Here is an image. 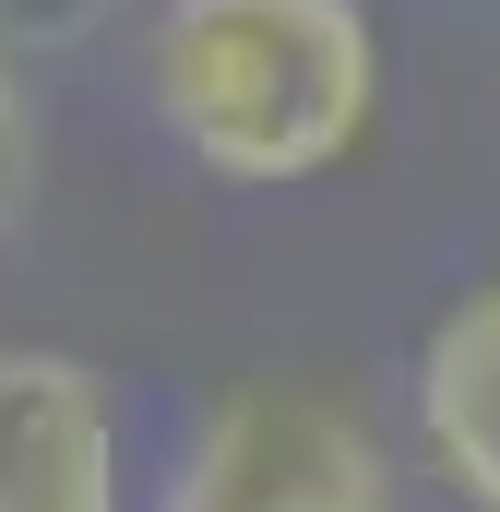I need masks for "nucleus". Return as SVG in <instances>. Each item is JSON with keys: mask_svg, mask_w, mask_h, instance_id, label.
I'll list each match as a JSON object with an SVG mask.
<instances>
[{"mask_svg": "<svg viewBox=\"0 0 500 512\" xmlns=\"http://www.w3.org/2000/svg\"><path fill=\"white\" fill-rule=\"evenodd\" d=\"M143 108L215 191H310L381 120L370 0H155Z\"/></svg>", "mask_w": 500, "mask_h": 512, "instance_id": "1", "label": "nucleus"}, {"mask_svg": "<svg viewBox=\"0 0 500 512\" xmlns=\"http://www.w3.org/2000/svg\"><path fill=\"white\" fill-rule=\"evenodd\" d=\"M143 512H393V453L322 382H227Z\"/></svg>", "mask_w": 500, "mask_h": 512, "instance_id": "2", "label": "nucleus"}, {"mask_svg": "<svg viewBox=\"0 0 500 512\" xmlns=\"http://www.w3.org/2000/svg\"><path fill=\"white\" fill-rule=\"evenodd\" d=\"M0 512H131L108 370L60 346H0Z\"/></svg>", "mask_w": 500, "mask_h": 512, "instance_id": "3", "label": "nucleus"}, {"mask_svg": "<svg viewBox=\"0 0 500 512\" xmlns=\"http://www.w3.org/2000/svg\"><path fill=\"white\" fill-rule=\"evenodd\" d=\"M405 429H417V465H429L465 512H500V274H477V286L417 334Z\"/></svg>", "mask_w": 500, "mask_h": 512, "instance_id": "4", "label": "nucleus"}, {"mask_svg": "<svg viewBox=\"0 0 500 512\" xmlns=\"http://www.w3.org/2000/svg\"><path fill=\"white\" fill-rule=\"evenodd\" d=\"M108 24H120V0H0V48H12V60L84 48V36H108Z\"/></svg>", "mask_w": 500, "mask_h": 512, "instance_id": "5", "label": "nucleus"}, {"mask_svg": "<svg viewBox=\"0 0 500 512\" xmlns=\"http://www.w3.org/2000/svg\"><path fill=\"white\" fill-rule=\"evenodd\" d=\"M36 203V96H24V60L0 48V239L24 227Z\"/></svg>", "mask_w": 500, "mask_h": 512, "instance_id": "6", "label": "nucleus"}]
</instances>
